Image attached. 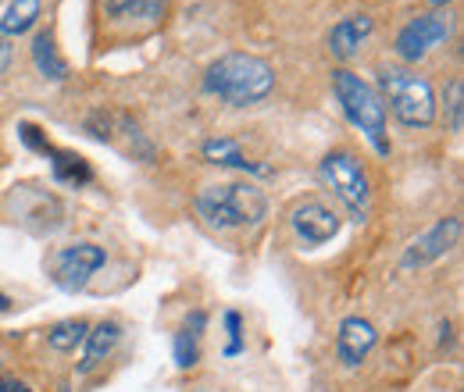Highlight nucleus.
I'll return each mask as SVG.
<instances>
[{"mask_svg": "<svg viewBox=\"0 0 464 392\" xmlns=\"http://www.w3.org/2000/svg\"><path fill=\"white\" fill-rule=\"evenodd\" d=\"M204 86L229 108H254L276 90V72L257 54H226L208 68Z\"/></svg>", "mask_w": 464, "mask_h": 392, "instance_id": "1", "label": "nucleus"}, {"mask_svg": "<svg viewBox=\"0 0 464 392\" xmlns=\"http://www.w3.org/2000/svg\"><path fill=\"white\" fill-rule=\"evenodd\" d=\"M193 207L211 228L229 232V228H254L265 222L268 196L254 182H222V186H204Z\"/></svg>", "mask_w": 464, "mask_h": 392, "instance_id": "2", "label": "nucleus"}, {"mask_svg": "<svg viewBox=\"0 0 464 392\" xmlns=\"http://www.w3.org/2000/svg\"><path fill=\"white\" fill-rule=\"evenodd\" d=\"M382 97L393 118L407 129H429L436 121V93L432 82L411 68H382L379 72Z\"/></svg>", "mask_w": 464, "mask_h": 392, "instance_id": "3", "label": "nucleus"}, {"mask_svg": "<svg viewBox=\"0 0 464 392\" xmlns=\"http://www.w3.org/2000/svg\"><path fill=\"white\" fill-rule=\"evenodd\" d=\"M333 93L340 100V108L350 121L368 136V143L379 150V154H390V139H386V104L382 97L347 68H336L333 72Z\"/></svg>", "mask_w": 464, "mask_h": 392, "instance_id": "4", "label": "nucleus"}, {"mask_svg": "<svg viewBox=\"0 0 464 392\" xmlns=\"http://www.w3.org/2000/svg\"><path fill=\"white\" fill-rule=\"evenodd\" d=\"M322 178L329 182V189L340 196V204L350 211L353 222H368L372 215V186H368V171L364 165L350 154V150H333L322 158Z\"/></svg>", "mask_w": 464, "mask_h": 392, "instance_id": "5", "label": "nucleus"}, {"mask_svg": "<svg viewBox=\"0 0 464 392\" xmlns=\"http://www.w3.org/2000/svg\"><path fill=\"white\" fill-rule=\"evenodd\" d=\"M11 215L36 235H51L64 225V207L54 193L36 189V186H14L11 193Z\"/></svg>", "mask_w": 464, "mask_h": 392, "instance_id": "6", "label": "nucleus"}, {"mask_svg": "<svg viewBox=\"0 0 464 392\" xmlns=\"http://www.w3.org/2000/svg\"><path fill=\"white\" fill-rule=\"evenodd\" d=\"M108 261L104 246L97 243H75V246H64L58 257H54V282L68 292H79L86 289V282L93 279V272H101Z\"/></svg>", "mask_w": 464, "mask_h": 392, "instance_id": "7", "label": "nucleus"}, {"mask_svg": "<svg viewBox=\"0 0 464 392\" xmlns=\"http://www.w3.org/2000/svg\"><path fill=\"white\" fill-rule=\"evenodd\" d=\"M458 239H461V218H443V222H436L429 232H421V235L407 246L404 257H401V268H404V272H414V268H425V264L447 257V253L458 246Z\"/></svg>", "mask_w": 464, "mask_h": 392, "instance_id": "8", "label": "nucleus"}, {"mask_svg": "<svg viewBox=\"0 0 464 392\" xmlns=\"http://www.w3.org/2000/svg\"><path fill=\"white\" fill-rule=\"evenodd\" d=\"M450 36V22L443 14H421L414 22H407L397 36V54L404 61H421L432 47H440Z\"/></svg>", "mask_w": 464, "mask_h": 392, "instance_id": "9", "label": "nucleus"}, {"mask_svg": "<svg viewBox=\"0 0 464 392\" xmlns=\"http://www.w3.org/2000/svg\"><path fill=\"white\" fill-rule=\"evenodd\" d=\"M290 225H293V232L300 235V243H307V246H325V243H333V239L340 235V215L329 211V207L318 204V200L296 204L290 215Z\"/></svg>", "mask_w": 464, "mask_h": 392, "instance_id": "10", "label": "nucleus"}, {"mask_svg": "<svg viewBox=\"0 0 464 392\" xmlns=\"http://www.w3.org/2000/svg\"><path fill=\"white\" fill-rule=\"evenodd\" d=\"M375 342H379V332H375L372 321H364V318H347V321L340 325V332H336V353H340L343 368H357L361 360H368V353L375 349Z\"/></svg>", "mask_w": 464, "mask_h": 392, "instance_id": "11", "label": "nucleus"}, {"mask_svg": "<svg viewBox=\"0 0 464 392\" xmlns=\"http://www.w3.org/2000/svg\"><path fill=\"white\" fill-rule=\"evenodd\" d=\"M368 36H372V18L368 14H350V18L333 25V33H329V54L340 57V61H350V57L361 51V43Z\"/></svg>", "mask_w": 464, "mask_h": 392, "instance_id": "12", "label": "nucleus"}, {"mask_svg": "<svg viewBox=\"0 0 464 392\" xmlns=\"http://www.w3.org/2000/svg\"><path fill=\"white\" fill-rule=\"evenodd\" d=\"M118 339H121V325H118V321H101L93 332H86V349H82V360H79V375L97 371V368L111 357Z\"/></svg>", "mask_w": 464, "mask_h": 392, "instance_id": "13", "label": "nucleus"}, {"mask_svg": "<svg viewBox=\"0 0 464 392\" xmlns=\"http://www.w3.org/2000/svg\"><path fill=\"white\" fill-rule=\"evenodd\" d=\"M111 22H158L165 14V0H101Z\"/></svg>", "mask_w": 464, "mask_h": 392, "instance_id": "14", "label": "nucleus"}, {"mask_svg": "<svg viewBox=\"0 0 464 392\" xmlns=\"http://www.w3.org/2000/svg\"><path fill=\"white\" fill-rule=\"evenodd\" d=\"M33 61H36L40 75H47V79H54V82L68 79V64H64V57L58 54L51 33H36V40H33Z\"/></svg>", "mask_w": 464, "mask_h": 392, "instance_id": "15", "label": "nucleus"}, {"mask_svg": "<svg viewBox=\"0 0 464 392\" xmlns=\"http://www.w3.org/2000/svg\"><path fill=\"white\" fill-rule=\"evenodd\" d=\"M36 18H40V0H11L0 18V36H22L36 25Z\"/></svg>", "mask_w": 464, "mask_h": 392, "instance_id": "16", "label": "nucleus"}, {"mask_svg": "<svg viewBox=\"0 0 464 392\" xmlns=\"http://www.w3.org/2000/svg\"><path fill=\"white\" fill-rule=\"evenodd\" d=\"M204 158H208L211 165H226V168L265 171L261 165H254V161H246V158H243V150H239V143H236V139H208V143H204Z\"/></svg>", "mask_w": 464, "mask_h": 392, "instance_id": "17", "label": "nucleus"}, {"mask_svg": "<svg viewBox=\"0 0 464 392\" xmlns=\"http://www.w3.org/2000/svg\"><path fill=\"white\" fill-rule=\"evenodd\" d=\"M47 158H54L51 168H54V178H58V182H64V186H82V182H90V165H86L79 154L47 147Z\"/></svg>", "mask_w": 464, "mask_h": 392, "instance_id": "18", "label": "nucleus"}, {"mask_svg": "<svg viewBox=\"0 0 464 392\" xmlns=\"http://www.w3.org/2000/svg\"><path fill=\"white\" fill-rule=\"evenodd\" d=\"M86 321H61V325H54L51 332H47V342H51V349H58V353H72L75 346H82L86 342Z\"/></svg>", "mask_w": 464, "mask_h": 392, "instance_id": "19", "label": "nucleus"}, {"mask_svg": "<svg viewBox=\"0 0 464 392\" xmlns=\"http://www.w3.org/2000/svg\"><path fill=\"white\" fill-rule=\"evenodd\" d=\"M197 332H189V329H179L175 332V342H172V349H175V368H182V371H189L197 360H200V346H197Z\"/></svg>", "mask_w": 464, "mask_h": 392, "instance_id": "20", "label": "nucleus"}, {"mask_svg": "<svg viewBox=\"0 0 464 392\" xmlns=\"http://www.w3.org/2000/svg\"><path fill=\"white\" fill-rule=\"evenodd\" d=\"M447 125H450V132H461V125H464V82L461 79H450V82H447Z\"/></svg>", "mask_w": 464, "mask_h": 392, "instance_id": "21", "label": "nucleus"}, {"mask_svg": "<svg viewBox=\"0 0 464 392\" xmlns=\"http://www.w3.org/2000/svg\"><path fill=\"white\" fill-rule=\"evenodd\" d=\"M226 329H229V346H226V357H236L243 349V332H239V314L229 311L226 314Z\"/></svg>", "mask_w": 464, "mask_h": 392, "instance_id": "22", "label": "nucleus"}, {"mask_svg": "<svg viewBox=\"0 0 464 392\" xmlns=\"http://www.w3.org/2000/svg\"><path fill=\"white\" fill-rule=\"evenodd\" d=\"M7 64H11V47H7V40H0V75H4Z\"/></svg>", "mask_w": 464, "mask_h": 392, "instance_id": "23", "label": "nucleus"}, {"mask_svg": "<svg viewBox=\"0 0 464 392\" xmlns=\"http://www.w3.org/2000/svg\"><path fill=\"white\" fill-rule=\"evenodd\" d=\"M22 386L18 382H11V378H0V392H18Z\"/></svg>", "mask_w": 464, "mask_h": 392, "instance_id": "24", "label": "nucleus"}, {"mask_svg": "<svg viewBox=\"0 0 464 392\" xmlns=\"http://www.w3.org/2000/svg\"><path fill=\"white\" fill-rule=\"evenodd\" d=\"M7 311H11V300H7L4 292H0V314H7Z\"/></svg>", "mask_w": 464, "mask_h": 392, "instance_id": "25", "label": "nucleus"}, {"mask_svg": "<svg viewBox=\"0 0 464 392\" xmlns=\"http://www.w3.org/2000/svg\"><path fill=\"white\" fill-rule=\"evenodd\" d=\"M432 4H447V0H432Z\"/></svg>", "mask_w": 464, "mask_h": 392, "instance_id": "26", "label": "nucleus"}, {"mask_svg": "<svg viewBox=\"0 0 464 392\" xmlns=\"http://www.w3.org/2000/svg\"><path fill=\"white\" fill-rule=\"evenodd\" d=\"M61 392H68V389H61Z\"/></svg>", "mask_w": 464, "mask_h": 392, "instance_id": "27", "label": "nucleus"}]
</instances>
